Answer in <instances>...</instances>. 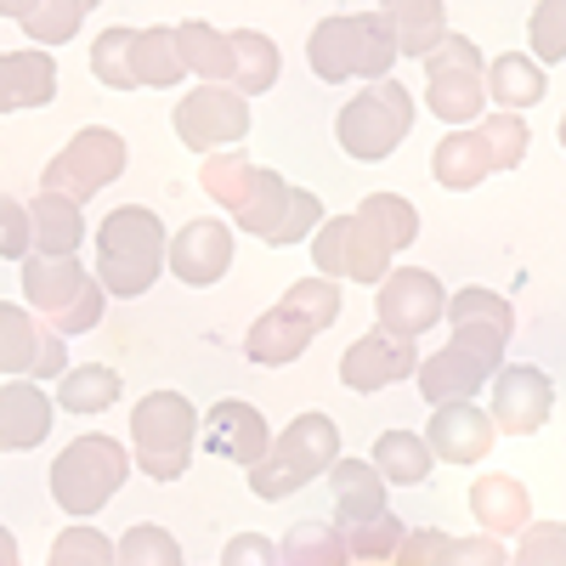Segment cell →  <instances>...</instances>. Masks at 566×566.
I'll return each mask as SVG.
<instances>
[{
  "instance_id": "cell-45",
  "label": "cell",
  "mask_w": 566,
  "mask_h": 566,
  "mask_svg": "<svg viewBox=\"0 0 566 566\" xmlns=\"http://www.w3.org/2000/svg\"><path fill=\"white\" fill-rule=\"evenodd\" d=\"M221 566H283V560H277V544L266 533H232L221 549Z\"/></svg>"
},
{
  "instance_id": "cell-28",
  "label": "cell",
  "mask_w": 566,
  "mask_h": 566,
  "mask_svg": "<svg viewBox=\"0 0 566 566\" xmlns=\"http://www.w3.org/2000/svg\"><path fill=\"white\" fill-rule=\"evenodd\" d=\"M85 244V216L63 193H40L29 205V255H74Z\"/></svg>"
},
{
  "instance_id": "cell-7",
  "label": "cell",
  "mask_w": 566,
  "mask_h": 566,
  "mask_svg": "<svg viewBox=\"0 0 566 566\" xmlns=\"http://www.w3.org/2000/svg\"><path fill=\"white\" fill-rule=\"evenodd\" d=\"M23 301L57 340L91 335V328L103 323V312H108L103 283L91 277L74 255H29L23 261Z\"/></svg>"
},
{
  "instance_id": "cell-48",
  "label": "cell",
  "mask_w": 566,
  "mask_h": 566,
  "mask_svg": "<svg viewBox=\"0 0 566 566\" xmlns=\"http://www.w3.org/2000/svg\"><path fill=\"white\" fill-rule=\"evenodd\" d=\"M560 148H566V114H560Z\"/></svg>"
},
{
  "instance_id": "cell-6",
  "label": "cell",
  "mask_w": 566,
  "mask_h": 566,
  "mask_svg": "<svg viewBox=\"0 0 566 566\" xmlns=\"http://www.w3.org/2000/svg\"><path fill=\"white\" fill-rule=\"evenodd\" d=\"M306 63L323 85H340V80H386L397 63V40L386 29L380 12H340V18H323L306 34Z\"/></svg>"
},
{
  "instance_id": "cell-30",
  "label": "cell",
  "mask_w": 566,
  "mask_h": 566,
  "mask_svg": "<svg viewBox=\"0 0 566 566\" xmlns=\"http://www.w3.org/2000/svg\"><path fill=\"white\" fill-rule=\"evenodd\" d=\"M391 40H397V57H431L437 45L453 34L448 29V12L437 7V0H391V7H380Z\"/></svg>"
},
{
  "instance_id": "cell-2",
  "label": "cell",
  "mask_w": 566,
  "mask_h": 566,
  "mask_svg": "<svg viewBox=\"0 0 566 566\" xmlns=\"http://www.w3.org/2000/svg\"><path fill=\"white\" fill-rule=\"evenodd\" d=\"M199 181L232 221L244 232H255V239H266V244H301L323 227L317 193H306V187L283 181L277 170H261L239 154H210Z\"/></svg>"
},
{
  "instance_id": "cell-14",
  "label": "cell",
  "mask_w": 566,
  "mask_h": 566,
  "mask_svg": "<svg viewBox=\"0 0 566 566\" xmlns=\"http://www.w3.org/2000/svg\"><path fill=\"white\" fill-rule=\"evenodd\" d=\"M125 136L108 130V125H85L69 136V148L52 154V165L40 170V193H63L74 205H85L91 193H103L125 176Z\"/></svg>"
},
{
  "instance_id": "cell-47",
  "label": "cell",
  "mask_w": 566,
  "mask_h": 566,
  "mask_svg": "<svg viewBox=\"0 0 566 566\" xmlns=\"http://www.w3.org/2000/svg\"><path fill=\"white\" fill-rule=\"evenodd\" d=\"M0 566H18V538L0 527Z\"/></svg>"
},
{
  "instance_id": "cell-8",
  "label": "cell",
  "mask_w": 566,
  "mask_h": 566,
  "mask_svg": "<svg viewBox=\"0 0 566 566\" xmlns=\"http://www.w3.org/2000/svg\"><path fill=\"white\" fill-rule=\"evenodd\" d=\"M527 159V125L522 114H493V119H476L470 130H448L431 154V176L448 193H470L482 187L488 176H504Z\"/></svg>"
},
{
  "instance_id": "cell-21",
  "label": "cell",
  "mask_w": 566,
  "mask_h": 566,
  "mask_svg": "<svg viewBox=\"0 0 566 566\" xmlns=\"http://www.w3.org/2000/svg\"><path fill=\"white\" fill-rule=\"evenodd\" d=\"M232 261H239L232 255V227L216 221V216L187 221L170 239V250H165V266L187 283V290H210V283H221Z\"/></svg>"
},
{
  "instance_id": "cell-38",
  "label": "cell",
  "mask_w": 566,
  "mask_h": 566,
  "mask_svg": "<svg viewBox=\"0 0 566 566\" xmlns=\"http://www.w3.org/2000/svg\"><path fill=\"white\" fill-rule=\"evenodd\" d=\"M114 560L119 566H181V544L165 527H154V522H136V527L119 533Z\"/></svg>"
},
{
  "instance_id": "cell-34",
  "label": "cell",
  "mask_w": 566,
  "mask_h": 566,
  "mask_svg": "<svg viewBox=\"0 0 566 566\" xmlns=\"http://www.w3.org/2000/svg\"><path fill=\"white\" fill-rule=\"evenodd\" d=\"M374 470H380V482L391 488H424V476H431V448H424L419 431H386L380 442H374Z\"/></svg>"
},
{
  "instance_id": "cell-32",
  "label": "cell",
  "mask_w": 566,
  "mask_h": 566,
  "mask_svg": "<svg viewBox=\"0 0 566 566\" xmlns=\"http://www.w3.org/2000/svg\"><path fill=\"white\" fill-rule=\"evenodd\" d=\"M227 45H232V80H227V85L239 91V97H261V91L277 85L283 57H277V45H272L266 34H255V29H232Z\"/></svg>"
},
{
  "instance_id": "cell-13",
  "label": "cell",
  "mask_w": 566,
  "mask_h": 566,
  "mask_svg": "<svg viewBox=\"0 0 566 566\" xmlns=\"http://www.w3.org/2000/svg\"><path fill=\"white\" fill-rule=\"evenodd\" d=\"M424 103L442 125L470 130L488 108V63L464 34H448L431 57H424Z\"/></svg>"
},
{
  "instance_id": "cell-46",
  "label": "cell",
  "mask_w": 566,
  "mask_h": 566,
  "mask_svg": "<svg viewBox=\"0 0 566 566\" xmlns=\"http://www.w3.org/2000/svg\"><path fill=\"white\" fill-rule=\"evenodd\" d=\"M442 544H448V533H437V527H413L391 560H397V566H437V560H442Z\"/></svg>"
},
{
  "instance_id": "cell-26",
  "label": "cell",
  "mask_w": 566,
  "mask_h": 566,
  "mask_svg": "<svg viewBox=\"0 0 566 566\" xmlns=\"http://www.w3.org/2000/svg\"><path fill=\"white\" fill-rule=\"evenodd\" d=\"M57 97V63L52 52H0V114H23V108H45Z\"/></svg>"
},
{
  "instance_id": "cell-40",
  "label": "cell",
  "mask_w": 566,
  "mask_h": 566,
  "mask_svg": "<svg viewBox=\"0 0 566 566\" xmlns=\"http://www.w3.org/2000/svg\"><path fill=\"white\" fill-rule=\"evenodd\" d=\"M527 40H533V63L549 69L566 57V0H544L527 18Z\"/></svg>"
},
{
  "instance_id": "cell-16",
  "label": "cell",
  "mask_w": 566,
  "mask_h": 566,
  "mask_svg": "<svg viewBox=\"0 0 566 566\" xmlns=\"http://www.w3.org/2000/svg\"><path fill=\"white\" fill-rule=\"evenodd\" d=\"M69 352L29 306L0 301V380H63Z\"/></svg>"
},
{
  "instance_id": "cell-23",
  "label": "cell",
  "mask_w": 566,
  "mask_h": 566,
  "mask_svg": "<svg viewBox=\"0 0 566 566\" xmlns=\"http://www.w3.org/2000/svg\"><path fill=\"white\" fill-rule=\"evenodd\" d=\"M493 437H499L493 419L476 402H448V408L431 413V424H424V448H431V459H442V464H476V459H488Z\"/></svg>"
},
{
  "instance_id": "cell-41",
  "label": "cell",
  "mask_w": 566,
  "mask_h": 566,
  "mask_svg": "<svg viewBox=\"0 0 566 566\" xmlns=\"http://www.w3.org/2000/svg\"><path fill=\"white\" fill-rule=\"evenodd\" d=\"M346 538V549L357 555V560H391L397 549H402V538H408V527H402V515H380V522H368V527H352V533H340Z\"/></svg>"
},
{
  "instance_id": "cell-36",
  "label": "cell",
  "mask_w": 566,
  "mask_h": 566,
  "mask_svg": "<svg viewBox=\"0 0 566 566\" xmlns=\"http://www.w3.org/2000/svg\"><path fill=\"white\" fill-rule=\"evenodd\" d=\"M119 374L108 368V363H91V368H69L63 380H57V408H69V413H103V408H114L119 402Z\"/></svg>"
},
{
  "instance_id": "cell-25",
  "label": "cell",
  "mask_w": 566,
  "mask_h": 566,
  "mask_svg": "<svg viewBox=\"0 0 566 566\" xmlns=\"http://www.w3.org/2000/svg\"><path fill=\"white\" fill-rule=\"evenodd\" d=\"M328 499H335V527L340 533L380 522V515L391 510L380 470H374L368 459H335V470H328Z\"/></svg>"
},
{
  "instance_id": "cell-29",
  "label": "cell",
  "mask_w": 566,
  "mask_h": 566,
  "mask_svg": "<svg viewBox=\"0 0 566 566\" xmlns=\"http://www.w3.org/2000/svg\"><path fill=\"white\" fill-rule=\"evenodd\" d=\"M85 0H0V18H18L23 34L34 40V52H52V45L74 40L85 23Z\"/></svg>"
},
{
  "instance_id": "cell-15",
  "label": "cell",
  "mask_w": 566,
  "mask_h": 566,
  "mask_svg": "<svg viewBox=\"0 0 566 566\" xmlns=\"http://www.w3.org/2000/svg\"><path fill=\"white\" fill-rule=\"evenodd\" d=\"M170 125L181 136V148H193V154L210 159L221 148H239V142L250 136V103L232 85H193L176 103Z\"/></svg>"
},
{
  "instance_id": "cell-43",
  "label": "cell",
  "mask_w": 566,
  "mask_h": 566,
  "mask_svg": "<svg viewBox=\"0 0 566 566\" xmlns=\"http://www.w3.org/2000/svg\"><path fill=\"white\" fill-rule=\"evenodd\" d=\"M0 261H29V205L0 193Z\"/></svg>"
},
{
  "instance_id": "cell-1",
  "label": "cell",
  "mask_w": 566,
  "mask_h": 566,
  "mask_svg": "<svg viewBox=\"0 0 566 566\" xmlns=\"http://www.w3.org/2000/svg\"><path fill=\"white\" fill-rule=\"evenodd\" d=\"M448 323L453 335L442 352L419 357V374L413 386L431 408H448V402H470L493 374L504 368V346L515 335V312L499 290H482V283H470L448 301Z\"/></svg>"
},
{
  "instance_id": "cell-11",
  "label": "cell",
  "mask_w": 566,
  "mask_h": 566,
  "mask_svg": "<svg viewBox=\"0 0 566 566\" xmlns=\"http://www.w3.org/2000/svg\"><path fill=\"white\" fill-rule=\"evenodd\" d=\"M413 130V97H408V85L402 80H374L363 85V97H352L335 119V136H340V148L363 165H380L391 159L402 142Z\"/></svg>"
},
{
  "instance_id": "cell-22",
  "label": "cell",
  "mask_w": 566,
  "mask_h": 566,
  "mask_svg": "<svg viewBox=\"0 0 566 566\" xmlns=\"http://www.w3.org/2000/svg\"><path fill=\"white\" fill-rule=\"evenodd\" d=\"M199 431H205V448H210V453L244 464V470H255V464L266 459V448H272V431H266L261 408H250L244 397H221V402L199 419Z\"/></svg>"
},
{
  "instance_id": "cell-37",
  "label": "cell",
  "mask_w": 566,
  "mask_h": 566,
  "mask_svg": "<svg viewBox=\"0 0 566 566\" xmlns=\"http://www.w3.org/2000/svg\"><path fill=\"white\" fill-rule=\"evenodd\" d=\"M357 216L374 227V239H380L391 255L408 250V244L419 239V210H413L402 193H368V199L357 205Z\"/></svg>"
},
{
  "instance_id": "cell-35",
  "label": "cell",
  "mask_w": 566,
  "mask_h": 566,
  "mask_svg": "<svg viewBox=\"0 0 566 566\" xmlns=\"http://www.w3.org/2000/svg\"><path fill=\"white\" fill-rule=\"evenodd\" d=\"M277 560L283 566H346L352 549H346L335 522H295L277 544Z\"/></svg>"
},
{
  "instance_id": "cell-3",
  "label": "cell",
  "mask_w": 566,
  "mask_h": 566,
  "mask_svg": "<svg viewBox=\"0 0 566 566\" xmlns=\"http://www.w3.org/2000/svg\"><path fill=\"white\" fill-rule=\"evenodd\" d=\"M335 317H340V283H328V277L312 272V277L290 283L272 312H261L250 323L244 357L255 368H283V363L306 357V346L323 335V328H335Z\"/></svg>"
},
{
  "instance_id": "cell-9",
  "label": "cell",
  "mask_w": 566,
  "mask_h": 566,
  "mask_svg": "<svg viewBox=\"0 0 566 566\" xmlns=\"http://www.w3.org/2000/svg\"><path fill=\"white\" fill-rule=\"evenodd\" d=\"M199 448V413L181 391H148L130 408V453L148 482H181Z\"/></svg>"
},
{
  "instance_id": "cell-24",
  "label": "cell",
  "mask_w": 566,
  "mask_h": 566,
  "mask_svg": "<svg viewBox=\"0 0 566 566\" xmlns=\"http://www.w3.org/2000/svg\"><path fill=\"white\" fill-rule=\"evenodd\" d=\"M57 402L34 380H0V453H29L52 437Z\"/></svg>"
},
{
  "instance_id": "cell-12",
  "label": "cell",
  "mask_w": 566,
  "mask_h": 566,
  "mask_svg": "<svg viewBox=\"0 0 566 566\" xmlns=\"http://www.w3.org/2000/svg\"><path fill=\"white\" fill-rule=\"evenodd\" d=\"M91 74L114 91L136 85H176L181 57H176V29H108L91 45Z\"/></svg>"
},
{
  "instance_id": "cell-5",
  "label": "cell",
  "mask_w": 566,
  "mask_h": 566,
  "mask_svg": "<svg viewBox=\"0 0 566 566\" xmlns=\"http://www.w3.org/2000/svg\"><path fill=\"white\" fill-rule=\"evenodd\" d=\"M335 459H340V424L328 419V413H295L272 437L266 459L250 470V493L266 499V504H277V499L312 488L317 476H328Z\"/></svg>"
},
{
  "instance_id": "cell-39",
  "label": "cell",
  "mask_w": 566,
  "mask_h": 566,
  "mask_svg": "<svg viewBox=\"0 0 566 566\" xmlns=\"http://www.w3.org/2000/svg\"><path fill=\"white\" fill-rule=\"evenodd\" d=\"M45 566H119V560H114V544H108L97 527L74 522V527H63V533L52 538V549H45Z\"/></svg>"
},
{
  "instance_id": "cell-17",
  "label": "cell",
  "mask_w": 566,
  "mask_h": 566,
  "mask_svg": "<svg viewBox=\"0 0 566 566\" xmlns=\"http://www.w3.org/2000/svg\"><path fill=\"white\" fill-rule=\"evenodd\" d=\"M374 312H380L386 335L419 340L424 328H437L448 317V290H442V277L424 272V266H391L380 295H374Z\"/></svg>"
},
{
  "instance_id": "cell-20",
  "label": "cell",
  "mask_w": 566,
  "mask_h": 566,
  "mask_svg": "<svg viewBox=\"0 0 566 566\" xmlns=\"http://www.w3.org/2000/svg\"><path fill=\"white\" fill-rule=\"evenodd\" d=\"M413 374H419V346L402 335H386V328H368V335H357L340 352V386L357 397L391 391V386L413 380Z\"/></svg>"
},
{
  "instance_id": "cell-33",
  "label": "cell",
  "mask_w": 566,
  "mask_h": 566,
  "mask_svg": "<svg viewBox=\"0 0 566 566\" xmlns=\"http://www.w3.org/2000/svg\"><path fill=\"white\" fill-rule=\"evenodd\" d=\"M176 57H181V74H199L205 85H227L232 80V45L210 23H181L176 29Z\"/></svg>"
},
{
  "instance_id": "cell-42",
  "label": "cell",
  "mask_w": 566,
  "mask_h": 566,
  "mask_svg": "<svg viewBox=\"0 0 566 566\" xmlns=\"http://www.w3.org/2000/svg\"><path fill=\"white\" fill-rule=\"evenodd\" d=\"M510 566H566V522H527Z\"/></svg>"
},
{
  "instance_id": "cell-4",
  "label": "cell",
  "mask_w": 566,
  "mask_h": 566,
  "mask_svg": "<svg viewBox=\"0 0 566 566\" xmlns=\"http://www.w3.org/2000/svg\"><path fill=\"white\" fill-rule=\"evenodd\" d=\"M165 250H170V232L148 205H119L103 216L97 227V283L103 295L136 301L154 290V277L165 272Z\"/></svg>"
},
{
  "instance_id": "cell-44",
  "label": "cell",
  "mask_w": 566,
  "mask_h": 566,
  "mask_svg": "<svg viewBox=\"0 0 566 566\" xmlns=\"http://www.w3.org/2000/svg\"><path fill=\"white\" fill-rule=\"evenodd\" d=\"M437 566H510V555H504L499 538L482 533V538H448Z\"/></svg>"
},
{
  "instance_id": "cell-18",
  "label": "cell",
  "mask_w": 566,
  "mask_h": 566,
  "mask_svg": "<svg viewBox=\"0 0 566 566\" xmlns=\"http://www.w3.org/2000/svg\"><path fill=\"white\" fill-rule=\"evenodd\" d=\"M317 277H352V283H386L391 272V250L374 239V227L352 210V216H335L317 227Z\"/></svg>"
},
{
  "instance_id": "cell-19",
  "label": "cell",
  "mask_w": 566,
  "mask_h": 566,
  "mask_svg": "<svg viewBox=\"0 0 566 566\" xmlns=\"http://www.w3.org/2000/svg\"><path fill=\"white\" fill-rule=\"evenodd\" d=\"M488 386H493V397H488L493 431H504V437H533V431H544V419H549V408H555V380H549L544 368H533V363H504Z\"/></svg>"
},
{
  "instance_id": "cell-31",
  "label": "cell",
  "mask_w": 566,
  "mask_h": 566,
  "mask_svg": "<svg viewBox=\"0 0 566 566\" xmlns=\"http://www.w3.org/2000/svg\"><path fill=\"white\" fill-rule=\"evenodd\" d=\"M544 91H549V74L522 52H499L488 63V97L499 103V114H522V108L544 103Z\"/></svg>"
},
{
  "instance_id": "cell-27",
  "label": "cell",
  "mask_w": 566,
  "mask_h": 566,
  "mask_svg": "<svg viewBox=\"0 0 566 566\" xmlns=\"http://www.w3.org/2000/svg\"><path fill=\"white\" fill-rule=\"evenodd\" d=\"M470 515L482 522L488 538H510V533H522L533 522V504H527V488L504 476V470H493V476H476V488H470Z\"/></svg>"
},
{
  "instance_id": "cell-10",
  "label": "cell",
  "mask_w": 566,
  "mask_h": 566,
  "mask_svg": "<svg viewBox=\"0 0 566 566\" xmlns=\"http://www.w3.org/2000/svg\"><path fill=\"white\" fill-rule=\"evenodd\" d=\"M130 476V453L125 442L103 437V431H91L80 442H69L52 464V499L63 515H74V522H91Z\"/></svg>"
}]
</instances>
